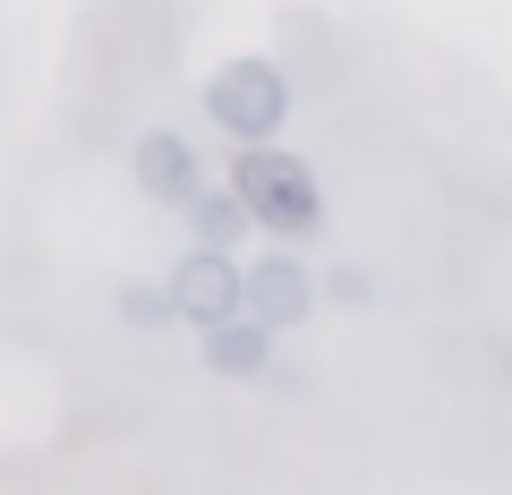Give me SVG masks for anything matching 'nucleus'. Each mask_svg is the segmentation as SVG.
I'll use <instances>...</instances> for the list:
<instances>
[{"label": "nucleus", "instance_id": "nucleus-7", "mask_svg": "<svg viewBox=\"0 0 512 495\" xmlns=\"http://www.w3.org/2000/svg\"><path fill=\"white\" fill-rule=\"evenodd\" d=\"M180 214H188V231H197L205 239V248H239V239H248V205H239L231 197V188H188V197H180Z\"/></svg>", "mask_w": 512, "mask_h": 495}, {"label": "nucleus", "instance_id": "nucleus-8", "mask_svg": "<svg viewBox=\"0 0 512 495\" xmlns=\"http://www.w3.org/2000/svg\"><path fill=\"white\" fill-rule=\"evenodd\" d=\"M120 316H128L137 333H163V325H180V316H171V291H163V282H128V291H120Z\"/></svg>", "mask_w": 512, "mask_h": 495}, {"label": "nucleus", "instance_id": "nucleus-3", "mask_svg": "<svg viewBox=\"0 0 512 495\" xmlns=\"http://www.w3.org/2000/svg\"><path fill=\"white\" fill-rule=\"evenodd\" d=\"M239 308L265 333H291L316 316V274L299 257H256V265H239Z\"/></svg>", "mask_w": 512, "mask_h": 495}, {"label": "nucleus", "instance_id": "nucleus-6", "mask_svg": "<svg viewBox=\"0 0 512 495\" xmlns=\"http://www.w3.org/2000/svg\"><path fill=\"white\" fill-rule=\"evenodd\" d=\"M197 180H205V163L188 154V137H171V129L137 137V188H146L154 205H180V197H188Z\"/></svg>", "mask_w": 512, "mask_h": 495}, {"label": "nucleus", "instance_id": "nucleus-9", "mask_svg": "<svg viewBox=\"0 0 512 495\" xmlns=\"http://www.w3.org/2000/svg\"><path fill=\"white\" fill-rule=\"evenodd\" d=\"M316 299H342V308H367V299H376V282H367V265H333V274L316 282Z\"/></svg>", "mask_w": 512, "mask_h": 495}, {"label": "nucleus", "instance_id": "nucleus-5", "mask_svg": "<svg viewBox=\"0 0 512 495\" xmlns=\"http://www.w3.org/2000/svg\"><path fill=\"white\" fill-rule=\"evenodd\" d=\"M197 333H205V367H214V376H265V367H274V333L256 325L248 308L214 316V325H197Z\"/></svg>", "mask_w": 512, "mask_h": 495}, {"label": "nucleus", "instance_id": "nucleus-1", "mask_svg": "<svg viewBox=\"0 0 512 495\" xmlns=\"http://www.w3.org/2000/svg\"><path fill=\"white\" fill-rule=\"evenodd\" d=\"M231 197L248 205V222H265V231H282V239H308L316 222H325L316 171L299 163V154H282L274 137H256V146L231 163Z\"/></svg>", "mask_w": 512, "mask_h": 495}, {"label": "nucleus", "instance_id": "nucleus-2", "mask_svg": "<svg viewBox=\"0 0 512 495\" xmlns=\"http://www.w3.org/2000/svg\"><path fill=\"white\" fill-rule=\"evenodd\" d=\"M205 120H214L222 137H239V146H256V137H282V120H291V77H282L265 52L222 60V69L205 77Z\"/></svg>", "mask_w": 512, "mask_h": 495}, {"label": "nucleus", "instance_id": "nucleus-4", "mask_svg": "<svg viewBox=\"0 0 512 495\" xmlns=\"http://www.w3.org/2000/svg\"><path fill=\"white\" fill-rule=\"evenodd\" d=\"M171 316H180V325H214V316H231L239 308V265H231V248H188L180 265H171Z\"/></svg>", "mask_w": 512, "mask_h": 495}]
</instances>
